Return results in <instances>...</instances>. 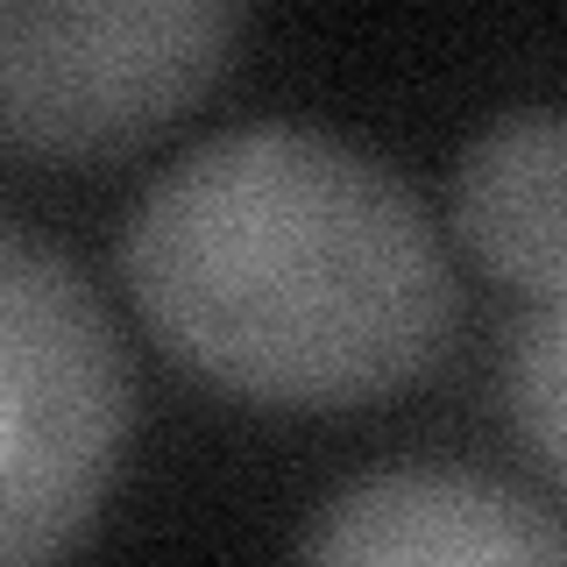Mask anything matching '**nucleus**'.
<instances>
[{"mask_svg":"<svg viewBox=\"0 0 567 567\" xmlns=\"http://www.w3.org/2000/svg\"><path fill=\"white\" fill-rule=\"evenodd\" d=\"M306 560H567V525L468 468H377L298 539Z\"/></svg>","mask_w":567,"mask_h":567,"instance_id":"obj_4","label":"nucleus"},{"mask_svg":"<svg viewBox=\"0 0 567 567\" xmlns=\"http://www.w3.org/2000/svg\"><path fill=\"white\" fill-rule=\"evenodd\" d=\"M241 22L248 0H0V142L128 156L220 85Z\"/></svg>","mask_w":567,"mask_h":567,"instance_id":"obj_3","label":"nucleus"},{"mask_svg":"<svg viewBox=\"0 0 567 567\" xmlns=\"http://www.w3.org/2000/svg\"><path fill=\"white\" fill-rule=\"evenodd\" d=\"M121 284L185 369L277 412L377 404L461 327V284L419 192L291 121L177 156L128 213Z\"/></svg>","mask_w":567,"mask_h":567,"instance_id":"obj_1","label":"nucleus"},{"mask_svg":"<svg viewBox=\"0 0 567 567\" xmlns=\"http://www.w3.org/2000/svg\"><path fill=\"white\" fill-rule=\"evenodd\" d=\"M504 404L518 440L539 454V468L567 489V291L539 298L518 327L504 362Z\"/></svg>","mask_w":567,"mask_h":567,"instance_id":"obj_6","label":"nucleus"},{"mask_svg":"<svg viewBox=\"0 0 567 567\" xmlns=\"http://www.w3.org/2000/svg\"><path fill=\"white\" fill-rule=\"evenodd\" d=\"M454 235L489 277L532 298L567 291V114L489 121L454 171Z\"/></svg>","mask_w":567,"mask_h":567,"instance_id":"obj_5","label":"nucleus"},{"mask_svg":"<svg viewBox=\"0 0 567 567\" xmlns=\"http://www.w3.org/2000/svg\"><path fill=\"white\" fill-rule=\"evenodd\" d=\"M135 433L121 327L71 256L0 220V567L93 532Z\"/></svg>","mask_w":567,"mask_h":567,"instance_id":"obj_2","label":"nucleus"}]
</instances>
